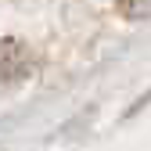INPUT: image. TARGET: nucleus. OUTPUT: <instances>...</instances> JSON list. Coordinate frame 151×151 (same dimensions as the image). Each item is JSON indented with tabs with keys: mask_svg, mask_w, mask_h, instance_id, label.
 Wrapping results in <instances>:
<instances>
[{
	"mask_svg": "<svg viewBox=\"0 0 151 151\" xmlns=\"http://www.w3.org/2000/svg\"><path fill=\"white\" fill-rule=\"evenodd\" d=\"M119 14L144 22V18H151V0H119Z\"/></svg>",
	"mask_w": 151,
	"mask_h": 151,
	"instance_id": "obj_2",
	"label": "nucleus"
},
{
	"mask_svg": "<svg viewBox=\"0 0 151 151\" xmlns=\"http://www.w3.org/2000/svg\"><path fill=\"white\" fill-rule=\"evenodd\" d=\"M32 72V54L18 40H0V86H14Z\"/></svg>",
	"mask_w": 151,
	"mask_h": 151,
	"instance_id": "obj_1",
	"label": "nucleus"
}]
</instances>
